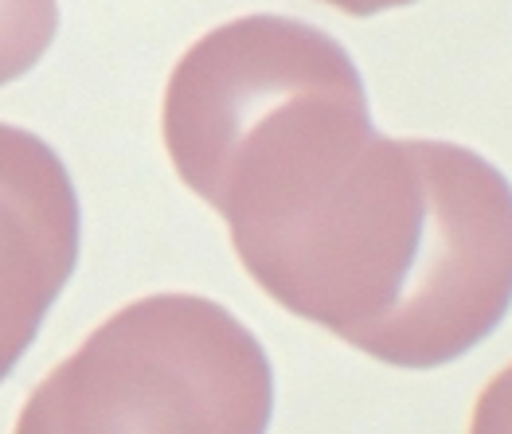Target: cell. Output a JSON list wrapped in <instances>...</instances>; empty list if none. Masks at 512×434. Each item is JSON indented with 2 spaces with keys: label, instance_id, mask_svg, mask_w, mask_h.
I'll return each mask as SVG.
<instances>
[{
  "label": "cell",
  "instance_id": "cell-3",
  "mask_svg": "<svg viewBox=\"0 0 512 434\" xmlns=\"http://www.w3.org/2000/svg\"><path fill=\"white\" fill-rule=\"evenodd\" d=\"M274 372L219 302L157 294L118 309L24 403L28 434H258Z\"/></svg>",
  "mask_w": 512,
  "mask_h": 434
},
{
  "label": "cell",
  "instance_id": "cell-6",
  "mask_svg": "<svg viewBox=\"0 0 512 434\" xmlns=\"http://www.w3.org/2000/svg\"><path fill=\"white\" fill-rule=\"evenodd\" d=\"M470 431L477 434H512V364L501 368L473 403Z\"/></svg>",
  "mask_w": 512,
  "mask_h": 434
},
{
  "label": "cell",
  "instance_id": "cell-5",
  "mask_svg": "<svg viewBox=\"0 0 512 434\" xmlns=\"http://www.w3.org/2000/svg\"><path fill=\"white\" fill-rule=\"evenodd\" d=\"M59 32V0H0V87L24 79Z\"/></svg>",
  "mask_w": 512,
  "mask_h": 434
},
{
  "label": "cell",
  "instance_id": "cell-2",
  "mask_svg": "<svg viewBox=\"0 0 512 434\" xmlns=\"http://www.w3.org/2000/svg\"><path fill=\"white\" fill-rule=\"evenodd\" d=\"M161 133L176 176L239 239L301 212L376 130L364 79L329 32L239 16L180 55Z\"/></svg>",
  "mask_w": 512,
  "mask_h": 434
},
{
  "label": "cell",
  "instance_id": "cell-7",
  "mask_svg": "<svg viewBox=\"0 0 512 434\" xmlns=\"http://www.w3.org/2000/svg\"><path fill=\"white\" fill-rule=\"evenodd\" d=\"M329 8H341L344 16H376V12H387V8H407L415 0H321Z\"/></svg>",
  "mask_w": 512,
  "mask_h": 434
},
{
  "label": "cell",
  "instance_id": "cell-4",
  "mask_svg": "<svg viewBox=\"0 0 512 434\" xmlns=\"http://www.w3.org/2000/svg\"><path fill=\"white\" fill-rule=\"evenodd\" d=\"M79 262V196L59 153L0 122V380L32 348Z\"/></svg>",
  "mask_w": 512,
  "mask_h": 434
},
{
  "label": "cell",
  "instance_id": "cell-1",
  "mask_svg": "<svg viewBox=\"0 0 512 434\" xmlns=\"http://www.w3.org/2000/svg\"><path fill=\"white\" fill-rule=\"evenodd\" d=\"M231 243L262 294L391 368L466 356L512 305V184L454 141L372 133L301 212Z\"/></svg>",
  "mask_w": 512,
  "mask_h": 434
}]
</instances>
